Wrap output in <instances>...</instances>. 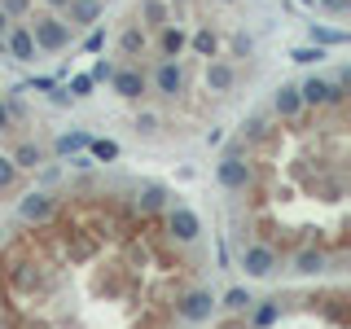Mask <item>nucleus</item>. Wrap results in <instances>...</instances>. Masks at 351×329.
I'll list each match as a JSON object with an SVG mask.
<instances>
[{"instance_id": "nucleus-1", "label": "nucleus", "mask_w": 351, "mask_h": 329, "mask_svg": "<svg viewBox=\"0 0 351 329\" xmlns=\"http://www.w3.org/2000/svg\"><path fill=\"white\" fill-rule=\"evenodd\" d=\"M241 268H246L250 277H272V272L281 268V250L259 237V241H250V246H241Z\"/></svg>"}, {"instance_id": "nucleus-2", "label": "nucleus", "mask_w": 351, "mask_h": 329, "mask_svg": "<svg viewBox=\"0 0 351 329\" xmlns=\"http://www.w3.org/2000/svg\"><path fill=\"white\" fill-rule=\"evenodd\" d=\"M167 228H171V237H176V241H193V237H197V215L189 211V206H171Z\"/></svg>"}, {"instance_id": "nucleus-3", "label": "nucleus", "mask_w": 351, "mask_h": 329, "mask_svg": "<svg viewBox=\"0 0 351 329\" xmlns=\"http://www.w3.org/2000/svg\"><path fill=\"white\" fill-rule=\"evenodd\" d=\"M176 312H180L184 321H206V316H211V294H202V290L184 294V299L176 303Z\"/></svg>"}, {"instance_id": "nucleus-4", "label": "nucleus", "mask_w": 351, "mask_h": 329, "mask_svg": "<svg viewBox=\"0 0 351 329\" xmlns=\"http://www.w3.org/2000/svg\"><path fill=\"white\" fill-rule=\"evenodd\" d=\"M49 215H58V197L53 193H31L22 202V219H49Z\"/></svg>"}, {"instance_id": "nucleus-5", "label": "nucleus", "mask_w": 351, "mask_h": 329, "mask_svg": "<svg viewBox=\"0 0 351 329\" xmlns=\"http://www.w3.org/2000/svg\"><path fill=\"white\" fill-rule=\"evenodd\" d=\"M224 307H233V312H241V307H250V294H246V290H228Z\"/></svg>"}, {"instance_id": "nucleus-6", "label": "nucleus", "mask_w": 351, "mask_h": 329, "mask_svg": "<svg viewBox=\"0 0 351 329\" xmlns=\"http://www.w3.org/2000/svg\"><path fill=\"white\" fill-rule=\"evenodd\" d=\"M93 154H97V158H114V145H110V141H97V145H93Z\"/></svg>"}]
</instances>
